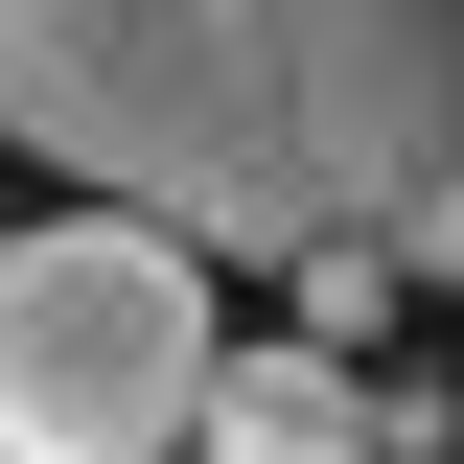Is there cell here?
<instances>
[{"label":"cell","mask_w":464,"mask_h":464,"mask_svg":"<svg viewBox=\"0 0 464 464\" xmlns=\"http://www.w3.org/2000/svg\"><path fill=\"white\" fill-rule=\"evenodd\" d=\"M0 140L186 256H464V0H0Z\"/></svg>","instance_id":"1"},{"label":"cell","mask_w":464,"mask_h":464,"mask_svg":"<svg viewBox=\"0 0 464 464\" xmlns=\"http://www.w3.org/2000/svg\"><path fill=\"white\" fill-rule=\"evenodd\" d=\"M209 395V256L70 186L47 232H0V464H163Z\"/></svg>","instance_id":"2"},{"label":"cell","mask_w":464,"mask_h":464,"mask_svg":"<svg viewBox=\"0 0 464 464\" xmlns=\"http://www.w3.org/2000/svg\"><path fill=\"white\" fill-rule=\"evenodd\" d=\"M163 464H395V418H372L348 348H209V395H186Z\"/></svg>","instance_id":"3"}]
</instances>
